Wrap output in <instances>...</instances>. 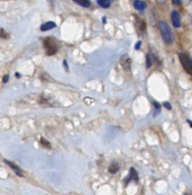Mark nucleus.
Here are the masks:
<instances>
[{
  "label": "nucleus",
  "mask_w": 192,
  "mask_h": 195,
  "mask_svg": "<svg viewBox=\"0 0 192 195\" xmlns=\"http://www.w3.org/2000/svg\"><path fill=\"white\" fill-rule=\"evenodd\" d=\"M131 180L135 181V182H138V180H139L138 174H137L136 170H135L134 169H133V167H131L130 170H129V175H128V179L126 180V185L128 184V183L129 181H131Z\"/></svg>",
  "instance_id": "5"
},
{
  "label": "nucleus",
  "mask_w": 192,
  "mask_h": 195,
  "mask_svg": "<svg viewBox=\"0 0 192 195\" xmlns=\"http://www.w3.org/2000/svg\"><path fill=\"white\" fill-rule=\"evenodd\" d=\"M159 30H160L161 35H162L164 41L168 45L172 44L173 41H174L173 33H172L169 26H168V24L166 21H160L159 22Z\"/></svg>",
  "instance_id": "1"
},
{
  "label": "nucleus",
  "mask_w": 192,
  "mask_h": 195,
  "mask_svg": "<svg viewBox=\"0 0 192 195\" xmlns=\"http://www.w3.org/2000/svg\"><path fill=\"white\" fill-rule=\"evenodd\" d=\"M4 162H5L6 164H8V165H9V166H10V167H11V169H13L14 170V172L16 173L17 175H19V176H21V177L23 176V174H22V171H21V169H19V167H17L16 165H14V164H13V163H11V162H9V161H7V160H5V161H4Z\"/></svg>",
  "instance_id": "8"
},
{
  "label": "nucleus",
  "mask_w": 192,
  "mask_h": 195,
  "mask_svg": "<svg viewBox=\"0 0 192 195\" xmlns=\"http://www.w3.org/2000/svg\"><path fill=\"white\" fill-rule=\"evenodd\" d=\"M118 169H119V165L115 162H113L111 165L108 167V170L111 173H115L118 171Z\"/></svg>",
  "instance_id": "11"
},
{
  "label": "nucleus",
  "mask_w": 192,
  "mask_h": 195,
  "mask_svg": "<svg viewBox=\"0 0 192 195\" xmlns=\"http://www.w3.org/2000/svg\"><path fill=\"white\" fill-rule=\"evenodd\" d=\"M55 27H56L55 23L52 22V21H49V22L44 23L43 25H41L40 30H42V32H46V30H52L53 28H55Z\"/></svg>",
  "instance_id": "6"
},
{
  "label": "nucleus",
  "mask_w": 192,
  "mask_h": 195,
  "mask_svg": "<svg viewBox=\"0 0 192 195\" xmlns=\"http://www.w3.org/2000/svg\"><path fill=\"white\" fill-rule=\"evenodd\" d=\"M73 2H75L78 5H80L84 8L91 7V1H89V0H73Z\"/></svg>",
  "instance_id": "10"
},
{
  "label": "nucleus",
  "mask_w": 192,
  "mask_h": 195,
  "mask_svg": "<svg viewBox=\"0 0 192 195\" xmlns=\"http://www.w3.org/2000/svg\"><path fill=\"white\" fill-rule=\"evenodd\" d=\"M1 37H3V38L7 37V34L5 33V30H4V29H1Z\"/></svg>",
  "instance_id": "17"
},
{
  "label": "nucleus",
  "mask_w": 192,
  "mask_h": 195,
  "mask_svg": "<svg viewBox=\"0 0 192 195\" xmlns=\"http://www.w3.org/2000/svg\"><path fill=\"white\" fill-rule=\"evenodd\" d=\"M187 122L189 123V125H190V126H192V121H190V120H187Z\"/></svg>",
  "instance_id": "20"
},
{
  "label": "nucleus",
  "mask_w": 192,
  "mask_h": 195,
  "mask_svg": "<svg viewBox=\"0 0 192 195\" xmlns=\"http://www.w3.org/2000/svg\"><path fill=\"white\" fill-rule=\"evenodd\" d=\"M180 62L183 66V68L185 69V71L188 73V74L192 75V59L189 55H187L186 53H180L179 54Z\"/></svg>",
  "instance_id": "2"
},
{
  "label": "nucleus",
  "mask_w": 192,
  "mask_h": 195,
  "mask_svg": "<svg viewBox=\"0 0 192 195\" xmlns=\"http://www.w3.org/2000/svg\"><path fill=\"white\" fill-rule=\"evenodd\" d=\"M97 3L98 5L102 8H105V9H107V8H109L111 5V0H97Z\"/></svg>",
  "instance_id": "9"
},
{
  "label": "nucleus",
  "mask_w": 192,
  "mask_h": 195,
  "mask_svg": "<svg viewBox=\"0 0 192 195\" xmlns=\"http://www.w3.org/2000/svg\"><path fill=\"white\" fill-rule=\"evenodd\" d=\"M103 22L106 23V17H103Z\"/></svg>",
  "instance_id": "22"
},
{
  "label": "nucleus",
  "mask_w": 192,
  "mask_h": 195,
  "mask_svg": "<svg viewBox=\"0 0 192 195\" xmlns=\"http://www.w3.org/2000/svg\"><path fill=\"white\" fill-rule=\"evenodd\" d=\"M44 47L46 49V53L48 55H52L56 52V50L58 49L57 45L55 44V40L52 37H49L44 40Z\"/></svg>",
  "instance_id": "3"
},
{
  "label": "nucleus",
  "mask_w": 192,
  "mask_h": 195,
  "mask_svg": "<svg viewBox=\"0 0 192 195\" xmlns=\"http://www.w3.org/2000/svg\"><path fill=\"white\" fill-rule=\"evenodd\" d=\"M164 106L166 107V108H168V110H171V106H170V104H169V103L164 102Z\"/></svg>",
  "instance_id": "16"
},
{
  "label": "nucleus",
  "mask_w": 192,
  "mask_h": 195,
  "mask_svg": "<svg viewBox=\"0 0 192 195\" xmlns=\"http://www.w3.org/2000/svg\"><path fill=\"white\" fill-rule=\"evenodd\" d=\"M15 76H17V77H20V75H19V73H15Z\"/></svg>",
  "instance_id": "21"
},
{
  "label": "nucleus",
  "mask_w": 192,
  "mask_h": 195,
  "mask_svg": "<svg viewBox=\"0 0 192 195\" xmlns=\"http://www.w3.org/2000/svg\"><path fill=\"white\" fill-rule=\"evenodd\" d=\"M183 195H192V193H186V194H183Z\"/></svg>",
  "instance_id": "23"
},
{
  "label": "nucleus",
  "mask_w": 192,
  "mask_h": 195,
  "mask_svg": "<svg viewBox=\"0 0 192 195\" xmlns=\"http://www.w3.org/2000/svg\"><path fill=\"white\" fill-rule=\"evenodd\" d=\"M41 143H42V145L44 146V147H50V143H49L48 141H46V140H45L44 138H42V139H41Z\"/></svg>",
  "instance_id": "13"
},
{
  "label": "nucleus",
  "mask_w": 192,
  "mask_h": 195,
  "mask_svg": "<svg viewBox=\"0 0 192 195\" xmlns=\"http://www.w3.org/2000/svg\"><path fill=\"white\" fill-rule=\"evenodd\" d=\"M141 43H142V42H141V41H139V42H137V43H136V46H135V49H136V50H138V49L140 48V46H141Z\"/></svg>",
  "instance_id": "18"
},
{
  "label": "nucleus",
  "mask_w": 192,
  "mask_h": 195,
  "mask_svg": "<svg viewBox=\"0 0 192 195\" xmlns=\"http://www.w3.org/2000/svg\"><path fill=\"white\" fill-rule=\"evenodd\" d=\"M171 22L172 25H173L175 28H180L181 27V14L178 11H172L171 13Z\"/></svg>",
  "instance_id": "4"
},
{
  "label": "nucleus",
  "mask_w": 192,
  "mask_h": 195,
  "mask_svg": "<svg viewBox=\"0 0 192 195\" xmlns=\"http://www.w3.org/2000/svg\"><path fill=\"white\" fill-rule=\"evenodd\" d=\"M9 78H10V77H9V75H8V74L4 75V77H3V80H2V81H3V83H7V82L9 81Z\"/></svg>",
  "instance_id": "15"
},
{
  "label": "nucleus",
  "mask_w": 192,
  "mask_h": 195,
  "mask_svg": "<svg viewBox=\"0 0 192 195\" xmlns=\"http://www.w3.org/2000/svg\"><path fill=\"white\" fill-rule=\"evenodd\" d=\"M153 64V57H151L150 54H147V60H146V66L147 68H150L151 65Z\"/></svg>",
  "instance_id": "12"
},
{
  "label": "nucleus",
  "mask_w": 192,
  "mask_h": 195,
  "mask_svg": "<svg viewBox=\"0 0 192 195\" xmlns=\"http://www.w3.org/2000/svg\"><path fill=\"white\" fill-rule=\"evenodd\" d=\"M172 3H173L174 5H181L182 0H172Z\"/></svg>",
  "instance_id": "14"
},
{
  "label": "nucleus",
  "mask_w": 192,
  "mask_h": 195,
  "mask_svg": "<svg viewBox=\"0 0 192 195\" xmlns=\"http://www.w3.org/2000/svg\"><path fill=\"white\" fill-rule=\"evenodd\" d=\"M157 1L158 4H164V2H166V0H156Z\"/></svg>",
  "instance_id": "19"
},
{
  "label": "nucleus",
  "mask_w": 192,
  "mask_h": 195,
  "mask_svg": "<svg viewBox=\"0 0 192 195\" xmlns=\"http://www.w3.org/2000/svg\"><path fill=\"white\" fill-rule=\"evenodd\" d=\"M133 5H134V8L136 10H139V11H144L147 7L146 2L142 1V0H135Z\"/></svg>",
  "instance_id": "7"
}]
</instances>
